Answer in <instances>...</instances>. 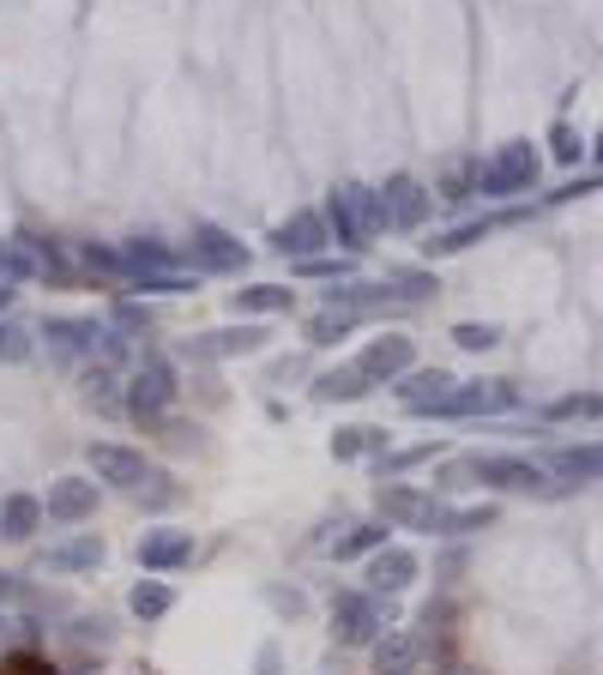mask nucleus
I'll return each mask as SVG.
<instances>
[{"instance_id":"1","label":"nucleus","mask_w":603,"mask_h":675,"mask_svg":"<svg viewBox=\"0 0 603 675\" xmlns=\"http://www.w3.org/2000/svg\"><path fill=\"white\" fill-rule=\"evenodd\" d=\"M320 218H327V230H332V247H344V254H362V247L386 230L381 194L362 187V182H339V187H332V199H327Z\"/></svg>"},{"instance_id":"2","label":"nucleus","mask_w":603,"mask_h":675,"mask_svg":"<svg viewBox=\"0 0 603 675\" xmlns=\"http://www.w3.org/2000/svg\"><path fill=\"white\" fill-rule=\"evenodd\" d=\"M459 477L483 482V489H501V494H562L574 482H555L538 458H513V453H477L459 465Z\"/></svg>"},{"instance_id":"3","label":"nucleus","mask_w":603,"mask_h":675,"mask_svg":"<svg viewBox=\"0 0 603 675\" xmlns=\"http://www.w3.org/2000/svg\"><path fill=\"white\" fill-rule=\"evenodd\" d=\"M538 169H543V157L531 151V139H513V145H501L489 163H477V194L483 199L531 194V187H538Z\"/></svg>"},{"instance_id":"4","label":"nucleus","mask_w":603,"mask_h":675,"mask_svg":"<svg viewBox=\"0 0 603 675\" xmlns=\"http://www.w3.org/2000/svg\"><path fill=\"white\" fill-rule=\"evenodd\" d=\"M175 368L163 363L158 351H145L139 363H133V380H127V410L139 416V422H163V410L175 404Z\"/></svg>"},{"instance_id":"5","label":"nucleus","mask_w":603,"mask_h":675,"mask_svg":"<svg viewBox=\"0 0 603 675\" xmlns=\"http://www.w3.org/2000/svg\"><path fill=\"white\" fill-rule=\"evenodd\" d=\"M381 519L393 525V531H441V519H446V501H434L429 489H410V482H393L386 477L381 482Z\"/></svg>"},{"instance_id":"6","label":"nucleus","mask_w":603,"mask_h":675,"mask_svg":"<svg viewBox=\"0 0 603 675\" xmlns=\"http://www.w3.org/2000/svg\"><path fill=\"white\" fill-rule=\"evenodd\" d=\"M381 634H386L381 591H344V598H332V639L339 646H374Z\"/></svg>"},{"instance_id":"7","label":"nucleus","mask_w":603,"mask_h":675,"mask_svg":"<svg viewBox=\"0 0 603 675\" xmlns=\"http://www.w3.org/2000/svg\"><path fill=\"white\" fill-rule=\"evenodd\" d=\"M182 260L194 266V272L236 278V272H248V247H242L230 230H218V223H194V242L182 247Z\"/></svg>"},{"instance_id":"8","label":"nucleus","mask_w":603,"mask_h":675,"mask_svg":"<svg viewBox=\"0 0 603 675\" xmlns=\"http://www.w3.org/2000/svg\"><path fill=\"white\" fill-rule=\"evenodd\" d=\"M97 326H103V320H66V314H54V320H42V326H37V338L49 344L54 363L85 368V363L97 356Z\"/></svg>"},{"instance_id":"9","label":"nucleus","mask_w":603,"mask_h":675,"mask_svg":"<svg viewBox=\"0 0 603 675\" xmlns=\"http://www.w3.org/2000/svg\"><path fill=\"white\" fill-rule=\"evenodd\" d=\"M374 194H381L386 230H422V218H429V206H434V194L417 175H386V187H374Z\"/></svg>"},{"instance_id":"10","label":"nucleus","mask_w":603,"mask_h":675,"mask_svg":"<svg viewBox=\"0 0 603 675\" xmlns=\"http://www.w3.org/2000/svg\"><path fill=\"white\" fill-rule=\"evenodd\" d=\"M327 247H332V230L320 211H296V218H284L272 230V254H284V260H315Z\"/></svg>"},{"instance_id":"11","label":"nucleus","mask_w":603,"mask_h":675,"mask_svg":"<svg viewBox=\"0 0 603 675\" xmlns=\"http://www.w3.org/2000/svg\"><path fill=\"white\" fill-rule=\"evenodd\" d=\"M85 458H91V477L109 482V489H145V477H151L145 453H133V446H121V441H97Z\"/></svg>"},{"instance_id":"12","label":"nucleus","mask_w":603,"mask_h":675,"mask_svg":"<svg viewBox=\"0 0 603 675\" xmlns=\"http://www.w3.org/2000/svg\"><path fill=\"white\" fill-rule=\"evenodd\" d=\"M266 326H254V320H242V326H223V332H199V338H187V356H199V363H223V356H254V351H266Z\"/></svg>"},{"instance_id":"13","label":"nucleus","mask_w":603,"mask_h":675,"mask_svg":"<svg viewBox=\"0 0 603 675\" xmlns=\"http://www.w3.org/2000/svg\"><path fill=\"white\" fill-rule=\"evenodd\" d=\"M459 386V380L446 375V368H405V375L393 380V398L405 404L410 416H434L441 410V398Z\"/></svg>"},{"instance_id":"14","label":"nucleus","mask_w":603,"mask_h":675,"mask_svg":"<svg viewBox=\"0 0 603 675\" xmlns=\"http://www.w3.org/2000/svg\"><path fill=\"white\" fill-rule=\"evenodd\" d=\"M501 410H513V386H507V380H465V386L446 392L434 416H501Z\"/></svg>"},{"instance_id":"15","label":"nucleus","mask_w":603,"mask_h":675,"mask_svg":"<svg viewBox=\"0 0 603 675\" xmlns=\"http://www.w3.org/2000/svg\"><path fill=\"white\" fill-rule=\"evenodd\" d=\"M356 368H362L374 386H393L405 368H417V351H410V338H398V332H386V338H368L362 344V356H356Z\"/></svg>"},{"instance_id":"16","label":"nucleus","mask_w":603,"mask_h":675,"mask_svg":"<svg viewBox=\"0 0 603 675\" xmlns=\"http://www.w3.org/2000/svg\"><path fill=\"white\" fill-rule=\"evenodd\" d=\"M422 658H429V639L417 627H398V634L374 639V675H417Z\"/></svg>"},{"instance_id":"17","label":"nucleus","mask_w":603,"mask_h":675,"mask_svg":"<svg viewBox=\"0 0 603 675\" xmlns=\"http://www.w3.org/2000/svg\"><path fill=\"white\" fill-rule=\"evenodd\" d=\"M42 513H49V519H61V525H85L97 513V482L91 477H54Z\"/></svg>"},{"instance_id":"18","label":"nucleus","mask_w":603,"mask_h":675,"mask_svg":"<svg viewBox=\"0 0 603 675\" xmlns=\"http://www.w3.org/2000/svg\"><path fill=\"white\" fill-rule=\"evenodd\" d=\"M417 573H422V561L410 555V549L386 543V549H374V555H368V591H381V598H398V591H405Z\"/></svg>"},{"instance_id":"19","label":"nucleus","mask_w":603,"mask_h":675,"mask_svg":"<svg viewBox=\"0 0 603 675\" xmlns=\"http://www.w3.org/2000/svg\"><path fill=\"white\" fill-rule=\"evenodd\" d=\"M121 254V278H139V272H170V266H187L175 242H158V235H127L115 247Z\"/></svg>"},{"instance_id":"20","label":"nucleus","mask_w":603,"mask_h":675,"mask_svg":"<svg viewBox=\"0 0 603 675\" xmlns=\"http://www.w3.org/2000/svg\"><path fill=\"white\" fill-rule=\"evenodd\" d=\"M194 561V531H145L139 537V567L145 573H175Z\"/></svg>"},{"instance_id":"21","label":"nucleus","mask_w":603,"mask_h":675,"mask_svg":"<svg viewBox=\"0 0 603 675\" xmlns=\"http://www.w3.org/2000/svg\"><path fill=\"white\" fill-rule=\"evenodd\" d=\"M79 398L91 404L97 416H121V410H127V392H121V380H115V368H109V363H85L79 368Z\"/></svg>"},{"instance_id":"22","label":"nucleus","mask_w":603,"mask_h":675,"mask_svg":"<svg viewBox=\"0 0 603 675\" xmlns=\"http://www.w3.org/2000/svg\"><path fill=\"white\" fill-rule=\"evenodd\" d=\"M368 392H374V380H368L356 363H339V368H327V375H315L320 404H350V398H368Z\"/></svg>"},{"instance_id":"23","label":"nucleus","mask_w":603,"mask_h":675,"mask_svg":"<svg viewBox=\"0 0 603 675\" xmlns=\"http://www.w3.org/2000/svg\"><path fill=\"white\" fill-rule=\"evenodd\" d=\"M42 567H49V573H91V567H103V537H66V543H54L49 555H42Z\"/></svg>"},{"instance_id":"24","label":"nucleus","mask_w":603,"mask_h":675,"mask_svg":"<svg viewBox=\"0 0 603 675\" xmlns=\"http://www.w3.org/2000/svg\"><path fill=\"white\" fill-rule=\"evenodd\" d=\"M37 525H42L37 494H7V501H0V537H7V543H30Z\"/></svg>"},{"instance_id":"25","label":"nucleus","mask_w":603,"mask_h":675,"mask_svg":"<svg viewBox=\"0 0 603 675\" xmlns=\"http://www.w3.org/2000/svg\"><path fill=\"white\" fill-rule=\"evenodd\" d=\"M550 470L562 482H603V446H562L550 458Z\"/></svg>"},{"instance_id":"26","label":"nucleus","mask_w":603,"mask_h":675,"mask_svg":"<svg viewBox=\"0 0 603 675\" xmlns=\"http://www.w3.org/2000/svg\"><path fill=\"white\" fill-rule=\"evenodd\" d=\"M386 531H393L386 519H362V525H350L344 537H332V555H339V561L374 555V549H386Z\"/></svg>"},{"instance_id":"27","label":"nucleus","mask_w":603,"mask_h":675,"mask_svg":"<svg viewBox=\"0 0 603 675\" xmlns=\"http://www.w3.org/2000/svg\"><path fill=\"white\" fill-rule=\"evenodd\" d=\"M236 314H290L296 308V290L290 284H248V290H236Z\"/></svg>"},{"instance_id":"28","label":"nucleus","mask_w":603,"mask_h":675,"mask_svg":"<svg viewBox=\"0 0 603 675\" xmlns=\"http://www.w3.org/2000/svg\"><path fill=\"white\" fill-rule=\"evenodd\" d=\"M356 326H362L356 308H320L315 320H308V344H339V338L356 332Z\"/></svg>"},{"instance_id":"29","label":"nucleus","mask_w":603,"mask_h":675,"mask_svg":"<svg viewBox=\"0 0 603 675\" xmlns=\"http://www.w3.org/2000/svg\"><path fill=\"white\" fill-rule=\"evenodd\" d=\"M127 610L139 615V622H158V615L175 610V591L163 579H139V585H133V598H127Z\"/></svg>"},{"instance_id":"30","label":"nucleus","mask_w":603,"mask_h":675,"mask_svg":"<svg viewBox=\"0 0 603 675\" xmlns=\"http://www.w3.org/2000/svg\"><path fill=\"white\" fill-rule=\"evenodd\" d=\"M368 453H386V429H362V422H356V429H339L332 434V458H368Z\"/></svg>"},{"instance_id":"31","label":"nucleus","mask_w":603,"mask_h":675,"mask_svg":"<svg viewBox=\"0 0 603 675\" xmlns=\"http://www.w3.org/2000/svg\"><path fill=\"white\" fill-rule=\"evenodd\" d=\"M495 230V218H477V223H453V230H441L434 242H422V254H459V247H471V242H483V235Z\"/></svg>"},{"instance_id":"32","label":"nucleus","mask_w":603,"mask_h":675,"mask_svg":"<svg viewBox=\"0 0 603 675\" xmlns=\"http://www.w3.org/2000/svg\"><path fill=\"white\" fill-rule=\"evenodd\" d=\"M30 356H37V332L0 314V363H7V368H19V363H30Z\"/></svg>"},{"instance_id":"33","label":"nucleus","mask_w":603,"mask_h":675,"mask_svg":"<svg viewBox=\"0 0 603 675\" xmlns=\"http://www.w3.org/2000/svg\"><path fill=\"white\" fill-rule=\"evenodd\" d=\"M489 525H495V506H446L434 537H471V531H489Z\"/></svg>"},{"instance_id":"34","label":"nucleus","mask_w":603,"mask_h":675,"mask_svg":"<svg viewBox=\"0 0 603 675\" xmlns=\"http://www.w3.org/2000/svg\"><path fill=\"white\" fill-rule=\"evenodd\" d=\"M381 284H386V290H398L405 302H422V296H434V290H441V278H434V272H410V266H393V272H386Z\"/></svg>"},{"instance_id":"35","label":"nucleus","mask_w":603,"mask_h":675,"mask_svg":"<svg viewBox=\"0 0 603 675\" xmlns=\"http://www.w3.org/2000/svg\"><path fill=\"white\" fill-rule=\"evenodd\" d=\"M133 284H139V290H158V296H187V290L199 284V272H187V266H170V272H139Z\"/></svg>"},{"instance_id":"36","label":"nucleus","mask_w":603,"mask_h":675,"mask_svg":"<svg viewBox=\"0 0 603 675\" xmlns=\"http://www.w3.org/2000/svg\"><path fill=\"white\" fill-rule=\"evenodd\" d=\"M453 344H459V351H489V344H501V326L465 320V326H453Z\"/></svg>"},{"instance_id":"37","label":"nucleus","mask_w":603,"mask_h":675,"mask_svg":"<svg viewBox=\"0 0 603 675\" xmlns=\"http://www.w3.org/2000/svg\"><path fill=\"white\" fill-rule=\"evenodd\" d=\"M434 453H441V441H422V446H405V453H386L381 458V477H398V470L422 465V458H434Z\"/></svg>"},{"instance_id":"38","label":"nucleus","mask_w":603,"mask_h":675,"mask_svg":"<svg viewBox=\"0 0 603 675\" xmlns=\"http://www.w3.org/2000/svg\"><path fill=\"white\" fill-rule=\"evenodd\" d=\"M550 151H555V163H579V151H586V139H579L567 121H555L550 127Z\"/></svg>"},{"instance_id":"39","label":"nucleus","mask_w":603,"mask_h":675,"mask_svg":"<svg viewBox=\"0 0 603 675\" xmlns=\"http://www.w3.org/2000/svg\"><path fill=\"white\" fill-rule=\"evenodd\" d=\"M550 416H603V392H574V398H555Z\"/></svg>"},{"instance_id":"40","label":"nucleus","mask_w":603,"mask_h":675,"mask_svg":"<svg viewBox=\"0 0 603 675\" xmlns=\"http://www.w3.org/2000/svg\"><path fill=\"white\" fill-rule=\"evenodd\" d=\"M296 272L302 278H332V284H339V278H350V260H327V254H315V260H296Z\"/></svg>"},{"instance_id":"41","label":"nucleus","mask_w":603,"mask_h":675,"mask_svg":"<svg viewBox=\"0 0 603 675\" xmlns=\"http://www.w3.org/2000/svg\"><path fill=\"white\" fill-rule=\"evenodd\" d=\"M115 326H121V332H145V326H151V314H145L139 302H115Z\"/></svg>"},{"instance_id":"42","label":"nucleus","mask_w":603,"mask_h":675,"mask_svg":"<svg viewBox=\"0 0 603 675\" xmlns=\"http://www.w3.org/2000/svg\"><path fill=\"white\" fill-rule=\"evenodd\" d=\"M0 675H54V670H49L42 658H30V651H19V658L0 663Z\"/></svg>"},{"instance_id":"43","label":"nucleus","mask_w":603,"mask_h":675,"mask_svg":"<svg viewBox=\"0 0 603 675\" xmlns=\"http://www.w3.org/2000/svg\"><path fill=\"white\" fill-rule=\"evenodd\" d=\"M0 603H30V591H25L19 573H0Z\"/></svg>"},{"instance_id":"44","label":"nucleus","mask_w":603,"mask_h":675,"mask_svg":"<svg viewBox=\"0 0 603 675\" xmlns=\"http://www.w3.org/2000/svg\"><path fill=\"white\" fill-rule=\"evenodd\" d=\"M266 603H272L278 615H302V598H296V591H278V585L266 591Z\"/></svg>"},{"instance_id":"45","label":"nucleus","mask_w":603,"mask_h":675,"mask_svg":"<svg viewBox=\"0 0 603 675\" xmlns=\"http://www.w3.org/2000/svg\"><path fill=\"white\" fill-rule=\"evenodd\" d=\"M272 380H302V356H284V363H272Z\"/></svg>"},{"instance_id":"46","label":"nucleus","mask_w":603,"mask_h":675,"mask_svg":"<svg viewBox=\"0 0 603 675\" xmlns=\"http://www.w3.org/2000/svg\"><path fill=\"white\" fill-rule=\"evenodd\" d=\"M260 675H278V646H260Z\"/></svg>"},{"instance_id":"47","label":"nucleus","mask_w":603,"mask_h":675,"mask_svg":"<svg viewBox=\"0 0 603 675\" xmlns=\"http://www.w3.org/2000/svg\"><path fill=\"white\" fill-rule=\"evenodd\" d=\"M13 296H19V290H13V284H0V314L13 308Z\"/></svg>"},{"instance_id":"48","label":"nucleus","mask_w":603,"mask_h":675,"mask_svg":"<svg viewBox=\"0 0 603 675\" xmlns=\"http://www.w3.org/2000/svg\"><path fill=\"white\" fill-rule=\"evenodd\" d=\"M591 151H598V157H603V133H598V145H591Z\"/></svg>"}]
</instances>
